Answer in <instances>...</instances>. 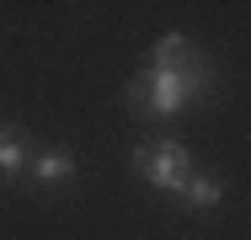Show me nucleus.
Here are the masks:
<instances>
[{"label":"nucleus","mask_w":251,"mask_h":240,"mask_svg":"<svg viewBox=\"0 0 251 240\" xmlns=\"http://www.w3.org/2000/svg\"><path fill=\"white\" fill-rule=\"evenodd\" d=\"M208 86H214V70H208L203 59H193V64H182V70H145V75H134V80L123 86V101H128V112L171 118V112L193 107Z\"/></svg>","instance_id":"nucleus-1"},{"label":"nucleus","mask_w":251,"mask_h":240,"mask_svg":"<svg viewBox=\"0 0 251 240\" xmlns=\"http://www.w3.org/2000/svg\"><path fill=\"white\" fill-rule=\"evenodd\" d=\"M134 171H139L150 187H160V192H182V182L193 176V160H187V149H182V144L150 139V144H139V149H134Z\"/></svg>","instance_id":"nucleus-2"},{"label":"nucleus","mask_w":251,"mask_h":240,"mask_svg":"<svg viewBox=\"0 0 251 240\" xmlns=\"http://www.w3.org/2000/svg\"><path fill=\"white\" fill-rule=\"evenodd\" d=\"M27 171H32V182L59 187V182H70V176H75V155H70V149H43V155H38Z\"/></svg>","instance_id":"nucleus-3"},{"label":"nucleus","mask_w":251,"mask_h":240,"mask_svg":"<svg viewBox=\"0 0 251 240\" xmlns=\"http://www.w3.org/2000/svg\"><path fill=\"white\" fill-rule=\"evenodd\" d=\"M0 171L5 176H22L27 171V134L22 128H0Z\"/></svg>","instance_id":"nucleus-4"},{"label":"nucleus","mask_w":251,"mask_h":240,"mask_svg":"<svg viewBox=\"0 0 251 240\" xmlns=\"http://www.w3.org/2000/svg\"><path fill=\"white\" fill-rule=\"evenodd\" d=\"M198 53H193V43L182 38V32H166L160 43H155V70H182V64H193Z\"/></svg>","instance_id":"nucleus-5"},{"label":"nucleus","mask_w":251,"mask_h":240,"mask_svg":"<svg viewBox=\"0 0 251 240\" xmlns=\"http://www.w3.org/2000/svg\"><path fill=\"white\" fill-rule=\"evenodd\" d=\"M225 197V182H214V176H187L182 182V203L187 208H214Z\"/></svg>","instance_id":"nucleus-6"}]
</instances>
